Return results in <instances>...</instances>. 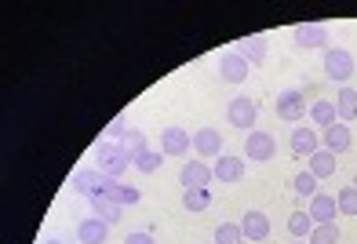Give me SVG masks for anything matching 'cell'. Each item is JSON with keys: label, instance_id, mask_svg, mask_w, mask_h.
<instances>
[{"label": "cell", "instance_id": "cell-1", "mask_svg": "<svg viewBox=\"0 0 357 244\" xmlns=\"http://www.w3.org/2000/svg\"><path fill=\"white\" fill-rule=\"evenodd\" d=\"M132 160H135V153L124 150L121 142H99L95 146V168H99L102 175H109V178H121L128 168H132Z\"/></svg>", "mask_w": 357, "mask_h": 244}, {"label": "cell", "instance_id": "cell-2", "mask_svg": "<svg viewBox=\"0 0 357 244\" xmlns=\"http://www.w3.org/2000/svg\"><path fill=\"white\" fill-rule=\"evenodd\" d=\"M354 55L347 52V47H328L324 52V73H328V80H335V84L347 88V80L354 77Z\"/></svg>", "mask_w": 357, "mask_h": 244}, {"label": "cell", "instance_id": "cell-3", "mask_svg": "<svg viewBox=\"0 0 357 244\" xmlns=\"http://www.w3.org/2000/svg\"><path fill=\"white\" fill-rule=\"evenodd\" d=\"M306 99H303V91L299 88H284L281 95H278V117L281 121H288V124H303V117H306Z\"/></svg>", "mask_w": 357, "mask_h": 244}, {"label": "cell", "instance_id": "cell-4", "mask_svg": "<svg viewBox=\"0 0 357 244\" xmlns=\"http://www.w3.org/2000/svg\"><path fill=\"white\" fill-rule=\"evenodd\" d=\"M73 193H80V197H102L106 193V186H109V175H102L99 168H84V171H77L73 175Z\"/></svg>", "mask_w": 357, "mask_h": 244}, {"label": "cell", "instance_id": "cell-5", "mask_svg": "<svg viewBox=\"0 0 357 244\" xmlns=\"http://www.w3.org/2000/svg\"><path fill=\"white\" fill-rule=\"evenodd\" d=\"M255 117H259V106H255V99H248V95H237V99L226 106V121H230L234 128H241V132H252Z\"/></svg>", "mask_w": 357, "mask_h": 244}, {"label": "cell", "instance_id": "cell-6", "mask_svg": "<svg viewBox=\"0 0 357 244\" xmlns=\"http://www.w3.org/2000/svg\"><path fill=\"white\" fill-rule=\"evenodd\" d=\"M273 153H278V142H273L270 132H248V139H245V157H248V160L270 165Z\"/></svg>", "mask_w": 357, "mask_h": 244}, {"label": "cell", "instance_id": "cell-7", "mask_svg": "<svg viewBox=\"0 0 357 244\" xmlns=\"http://www.w3.org/2000/svg\"><path fill=\"white\" fill-rule=\"evenodd\" d=\"M212 168L204 165V160H186L183 171H178V183H183V190H208L212 186Z\"/></svg>", "mask_w": 357, "mask_h": 244}, {"label": "cell", "instance_id": "cell-8", "mask_svg": "<svg viewBox=\"0 0 357 244\" xmlns=\"http://www.w3.org/2000/svg\"><path fill=\"white\" fill-rule=\"evenodd\" d=\"M248 62L245 59H241L237 52H226L222 59H219V77L226 80V84H245V80H248Z\"/></svg>", "mask_w": 357, "mask_h": 244}, {"label": "cell", "instance_id": "cell-9", "mask_svg": "<svg viewBox=\"0 0 357 244\" xmlns=\"http://www.w3.org/2000/svg\"><path fill=\"white\" fill-rule=\"evenodd\" d=\"M193 146V139L183 132V128H165V132H160V153L165 157H186V150Z\"/></svg>", "mask_w": 357, "mask_h": 244}, {"label": "cell", "instance_id": "cell-10", "mask_svg": "<svg viewBox=\"0 0 357 244\" xmlns=\"http://www.w3.org/2000/svg\"><path fill=\"white\" fill-rule=\"evenodd\" d=\"M288 146H291V153H296V157H306V160H310V157L321 150V132H310V128L299 124L296 132H291Z\"/></svg>", "mask_w": 357, "mask_h": 244}, {"label": "cell", "instance_id": "cell-11", "mask_svg": "<svg viewBox=\"0 0 357 244\" xmlns=\"http://www.w3.org/2000/svg\"><path fill=\"white\" fill-rule=\"evenodd\" d=\"M241 234H245V241H266L270 237V215L266 211H245L241 215Z\"/></svg>", "mask_w": 357, "mask_h": 244}, {"label": "cell", "instance_id": "cell-12", "mask_svg": "<svg viewBox=\"0 0 357 244\" xmlns=\"http://www.w3.org/2000/svg\"><path fill=\"white\" fill-rule=\"evenodd\" d=\"M350 142H354V135H350V124H332V128H324L321 132V146L328 153H347L350 150Z\"/></svg>", "mask_w": 357, "mask_h": 244}, {"label": "cell", "instance_id": "cell-13", "mask_svg": "<svg viewBox=\"0 0 357 244\" xmlns=\"http://www.w3.org/2000/svg\"><path fill=\"white\" fill-rule=\"evenodd\" d=\"M212 175H215V183H241V178H245V160L222 153L212 165Z\"/></svg>", "mask_w": 357, "mask_h": 244}, {"label": "cell", "instance_id": "cell-14", "mask_svg": "<svg viewBox=\"0 0 357 244\" xmlns=\"http://www.w3.org/2000/svg\"><path fill=\"white\" fill-rule=\"evenodd\" d=\"M310 219H314V226H324V222H335V215H339V204H335V197H328V193H317V197H310Z\"/></svg>", "mask_w": 357, "mask_h": 244}, {"label": "cell", "instance_id": "cell-15", "mask_svg": "<svg viewBox=\"0 0 357 244\" xmlns=\"http://www.w3.org/2000/svg\"><path fill=\"white\" fill-rule=\"evenodd\" d=\"M102 197H109L113 204H121V208H132V204L142 201V193H139L135 186H128L124 178H109V186H106Z\"/></svg>", "mask_w": 357, "mask_h": 244}, {"label": "cell", "instance_id": "cell-16", "mask_svg": "<svg viewBox=\"0 0 357 244\" xmlns=\"http://www.w3.org/2000/svg\"><path fill=\"white\" fill-rule=\"evenodd\" d=\"M193 150H197L201 157H222V135L215 132V128H201L197 135H193Z\"/></svg>", "mask_w": 357, "mask_h": 244}, {"label": "cell", "instance_id": "cell-17", "mask_svg": "<svg viewBox=\"0 0 357 244\" xmlns=\"http://www.w3.org/2000/svg\"><path fill=\"white\" fill-rule=\"evenodd\" d=\"M106 237H109V222L95 219V215L77 226V241L80 244H106Z\"/></svg>", "mask_w": 357, "mask_h": 244}, {"label": "cell", "instance_id": "cell-18", "mask_svg": "<svg viewBox=\"0 0 357 244\" xmlns=\"http://www.w3.org/2000/svg\"><path fill=\"white\" fill-rule=\"evenodd\" d=\"M291 40H296L299 47H324V44H328V33H324V26L306 22V26L291 29Z\"/></svg>", "mask_w": 357, "mask_h": 244}, {"label": "cell", "instance_id": "cell-19", "mask_svg": "<svg viewBox=\"0 0 357 244\" xmlns=\"http://www.w3.org/2000/svg\"><path fill=\"white\" fill-rule=\"evenodd\" d=\"M335 168H339V160H335V153L324 150V146L310 157V165H306V171H314L317 183H321V178H332V175H335Z\"/></svg>", "mask_w": 357, "mask_h": 244}, {"label": "cell", "instance_id": "cell-20", "mask_svg": "<svg viewBox=\"0 0 357 244\" xmlns=\"http://www.w3.org/2000/svg\"><path fill=\"white\" fill-rule=\"evenodd\" d=\"M335 113H339V124H354L357 121V91L354 88H339Z\"/></svg>", "mask_w": 357, "mask_h": 244}, {"label": "cell", "instance_id": "cell-21", "mask_svg": "<svg viewBox=\"0 0 357 244\" xmlns=\"http://www.w3.org/2000/svg\"><path fill=\"white\" fill-rule=\"evenodd\" d=\"M88 204H91V215H95V219H102V222H109V226H113V222H121V215H124V208H121V204H113L109 197H91Z\"/></svg>", "mask_w": 357, "mask_h": 244}, {"label": "cell", "instance_id": "cell-22", "mask_svg": "<svg viewBox=\"0 0 357 244\" xmlns=\"http://www.w3.org/2000/svg\"><path fill=\"white\" fill-rule=\"evenodd\" d=\"M237 55L248 62V66H259V62L266 59V40L263 37H245L241 40V47H237Z\"/></svg>", "mask_w": 357, "mask_h": 244}, {"label": "cell", "instance_id": "cell-23", "mask_svg": "<svg viewBox=\"0 0 357 244\" xmlns=\"http://www.w3.org/2000/svg\"><path fill=\"white\" fill-rule=\"evenodd\" d=\"M132 165H135L142 175H153V171H160V165H165V153H160V150H150V146H146V150L135 153Z\"/></svg>", "mask_w": 357, "mask_h": 244}, {"label": "cell", "instance_id": "cell-24", "mask_svg": "<svg viewBox=\"0 0 357 244\" xmlns=\"http://www.w3.org/2000/svg\"><path fill=\"white\" fill-rule=\"evenodd\" d=\"M310 117L317 121V128L324 132V128H332V124H339V113H335V102H328V99H321V102H314L310 106Z\"/></svg>", "mask_w": 357, "mask_h": 244}, {"label": "cell", "instance_id": "cell-25", "mask_svg": "<svg viewBox=\"0 0 357 244\" xmlns=\"http://www.w3.org/2000/svg\"><path fill=\"white\" fill-rule=\"evenodd\" d=\"M288 234L296 237V241H306L314 234V219H310V211H291V219H288Z\"/></svg>", "mask_w": 357, "mask_h": 244}, {"label": "cell", "instance_id": "cell-26", "mask_svg": "<svg viewBox=\"0 0 357 244\" xmlns=\"http://www.w3.org/2000/svg\"><path fill=\"white\" fill-rule=\"evenodd\" d=\"M183 208L186 211H208L212 208V190H183Z\"/></svg>", "mask_w": 357, "mask_h": 244}, {"label": "cell", "instance_id": "cell-27", "mask_svg": "<svg viewBox=\"0 0 357 244\" xmlns=\"http://www.w3.org/2000/svg\"><path fill=\"white\" fill-rule=\"evenodd\" d=\"M245 234H241V222H219L215 226V244H241Z\"/></svg>", "mask_w": 357, "mask_h": 244}, {"label": "cell", "instance_id": "cell-28", "mask_svg": "<svg viewBox=\"0 0 357 244\" xmlns=\"http://www.w3.org/2000/svg\"><path fill=\"white\" fill-rule=\"evenodd\" d=\"M306 244H339V226H335V222L314 226V234L306 237Z\"/></svg>", "mask_w": 357, "mask_h": 244}, {"label": "cell", "instance_id": "cell-29", "mask_svg": "<svg viewBox=\"0 0 357 244\" xmlns=\"http://www.w3.org/2000/svg\"><path fill=\"white\" fill-rule=\"evenodd\" d=\"M117 142L124 146V150H132V153H139V150H146V135L139 132V128H132V124H128V128H124V132L117 135Z\"/></svg>", "mask_w": 357, "mask_h": 244}, {"label": "cell", "instance_id": "cell-30", "mask_svg": "<svg viewBox=\"0 0 357 244\" xmlns=\"http://www.w3.org/2000/svg\"><path fill=\"white\" fill-rule=\"evenodd\" d=\"M291 190H296L299 197H317V178H314V171H299L296 183H291Z\"/></svg>", "mask_w": 357, "mask_h": 244}, {"label": "cell", "instance_id": "cell-31", "mask_svg": "<svg viewBox=\"0 0 357 244\" xmlns=\"http://www.w3.org/2000/svg\"><path fill=\"white\" fill-rule=\"evenodd\" d=\"M335 204H339V215H354V219H357V190H354V186L339 190Z\"/></svg>", "mask_w": 357, "mask_h": 244}, {"label": "cell", "instance_id": "cell-32", "mask_svg": "<svg viewBox=\"0 0 357 244\" xmlns=\"http://www.w3.org/2000/svg\"><path fill=\"white\" fill-rule=\"evenodd\" d=\"M124 244H157V241H153V234L135 230V234H128V237H124Z\"/></svg>", "mask_w": 357, "mask_h": 244}, {"label": "cell", "instance_id": "cell-33", "mask_svg": "<svg viewBox=\"0 0 357 244\" xmlns=\"http://www.w3.org/2000/svg\"><path fill=\"white\" fill-rule=\"evenodd\" d=\"M44 244H62V241H59V237H47V241H44Z\"/></svg>", "mask_w": 357, "mask_h": 244}, {"label": "cell", "instance_id": "cell-34", "mask_svg": "<svg viewBox=\"0 0 357 244\" xmlns=\"http://www.w3.org/2000/svg\"><path fill=\"white\" fill-rule=\"evenodd\" d=\"M354 190H357V175H354Z\"/></svg>", "mask_w": 357, "mask_h": 244}, {"label": "cell", "instance_id": "cell-35", "mask_svg": "<svg viewBox=\"0 0 357 244\" xmlns=\"http://www.w3.org/2000/svg\"><path fill=\"white\" fill-rule=\"evenodd\" d=\"M291 244H306V241H291Z\"/></svg>", "mask_w": 357, "mask_h": 244}]
</instances>
